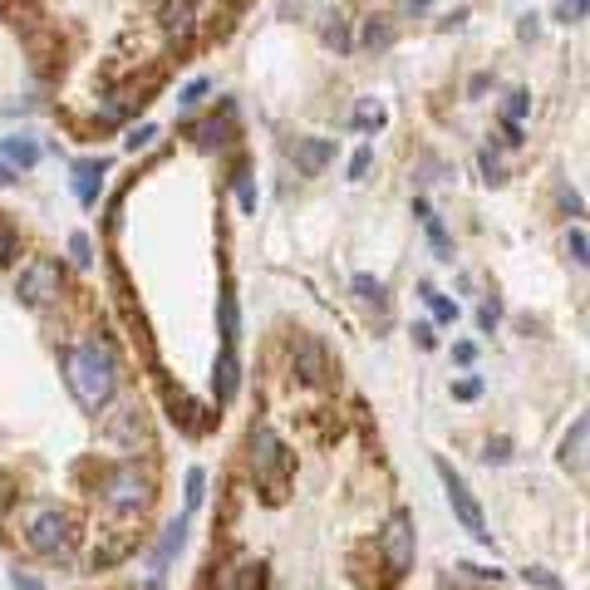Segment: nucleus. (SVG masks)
Returning <instances> with one entry per match:
<instances>
[{
    "mask_svg": "<svg viewBox=\"0 0 590 590\" xmlns=\"http://www.w3.org/2000/svg\"><path fill=\"white\" fill-rule=\"evenodd\" d=\"M69 256H74V266H79V271H89V266H94V241H89L84 232H74V236H69Z\"/></svg>",
    "mask_w": 590,
    "mask_h": 590,
    "instance_id": "412c9836",
    "label": "nucleus"
},
{
    "mask_svg": "<svg viewBox=\"0 0 590 590\" xmlns=\"http://www.w3.org/2000/svg\"><path fill=\"white\" fill-rule=\"evenodd\" d=\"M522 581H527V586H541V590H561V576H551L546 566H527Z\"/></svg>",
    "mask_w": 590,
    "mask_h": 590,
    "instance_id": "cd10ccee",
    "label": "nucleus"
},
{
    "mask_svg": "<svg viewBox=\"0 0 590 590\" xmlns=\"http://www.w3.org/2000/svg\"><path fill=\"white\" fill-rule=\"evenodd\" d=\"M566 251H571V261H576V266H586V261H590V256H586V251H590V241H586V232H581V227H576V232L566 236Z\"/></svg>",
    "mask_w": 590,
    "mask_h": 590,
    "instance_id": "c756f323",
    "label": "nucleus"
},
{
    "mask_svg": "<svg viewBox=\"0 0 590 590\" xmlns=\"http://www.w3.org/2000/svg\"><path fill=\"white\" fill-rule=\"evenodd\" d=\"M433 468H438V477H443V492H448V502H453V517L463 522V531H472V536H477L482 546H492V531H487V522H482V507L472 502L468 482H463V477L453 472V463H443V458H438Z\"/></svg>",
    "mask_w": 590,
    "mask_h": 590,
    "instance_id": "423d86ee",
    "label": "nucleus"
},
{
    "mask_svg": "<svg viewBox=\"0 0 590 590\" xmlns=\"http://www.w3.org/2000/svg\"><path fill=\"white\" fill-rule=\"evenodd\" d=\"M30 551H40V556H59L64 546H69V517L59 512V507H40L35 517H30Z\"/></svg>",
    "mask_w": 590,
    "mask_h": 590,
    "instance_id": "0eeeda50",
    "label": "nucleus"
},
{
    "mask_svg": "<svg viewBox=\"0 0 590 590\" xmlns=\"http://www.w3.org/2000/svg\"><path fill=\"white\" fill-rule=\"evenodd\" d=\"M291 158H295V168H300L305 177H315L330 158H335V143H330V138H295Z\"/></svg>",
    "mask_w": 590,
    "mask_h": 590,
    "instance_id": "1a4fd4ad",
    "label": "nucleus"
},
{
    "mask_svg": "<svg viewBox=\"0 0 590 590\" xmlns=\"http://www.w3.org/2000/svg\"><path fill=\"white\" fill-rule=\"evenodd\" d=\"M10 586H15V590H45L35 576H25V571H15V576H10Z\"/></svg>",
    "mask_w": 590,
    "mask_h": 590,
    "instance_id": "e433bc0d",
    "label": "nucleus"
},
{
    "mask_svg": "<svg viewBox=\"0 0 590 590\" xmlns=\"http://www.w3.org/2000/svg\"><path fill=\"white\" fill-rule=\"evenodd\" d=\"M369 163H374V148H359V153H354V163H350V177H354V182L369 173Z\"/></svg>",
    "mask_w": 590,
    "mask_h": 590,
    "instance_id": "72a5a7b5",
    "label": "nucleus"
},
{
    "mask_svg": "<svg viewBox=\"0 0 590 590\" xmlns=\"http://www.w3.org/2000/svg\"><path fill=\"white\" fill-rule=\"evenodd\" d=\"M379 556L389 566V576H409L413 556H418V536H413V517L409 512H394L384 531H379Z\"/></svg>",
    "mask_w": 590,
    "mask_h": 590,
    "instance_id": "39448f33",
    "label": "nucleus"
},
{
    "mask_svg": "<svg viewBox=\"0 0 590 590\" xmlns=\"http://www.w3.org/2000/svg\"><path fill=\"white\" fill-rule=\"evenodd\" d=\"M217 310H222V345H236V340H241V310H236V295L222 291Z\"/></svg>",
    "mask_w": 590,
    "mask_h": 590,
    "instance_id": "dca6fc26",
    "label": "nucleus"
},
{
    "mask_svg": "<svg viewBox=\"0 0 590 590\" xmlns=\"http://www.w3.org/2000/svg\"><path fill=\"white\" fill-rule=\"evenodd\" d=\"M423 300L433 305V320H438V325H453V320H458V305H453L448 295H438L433 286H423Z\"/></svg>",
    "mask_w": 590,
    "mask_h": 590,
    "instance_id": "6ab92c4d",
    "label": "nucleus"
},
{
    "mask_svg": "<svg viewBox=\"0 0 590 590\" xmlns=\"http://www.w3.org/2000/svg\"><path fill=\"white\" fill-rule=\"evenodd\" d=\"M291 364L305 384H325V374H330V354H325V345H320L315 335H295Z\"/></svg>",
    "mask_w": 590,
    "mask_h": 590,
    "instance_id": "6e6552de",
    "label": "nucleus"
},
{
    "mask_svg": "<svg viewBox=\"0 0 590 590\" xmlns=\"http://www.w3.org/2000/svg\"><path fill=\"white\" fill-rule=\"evenodd\" d=\"M15 295H20V305H30V310L55 305L59 295H64V266H59L55 256H35V261H25L20 276H15Z\"/></svg>",
    "mask_w": 590,
    "mask_h": 590,
    "instance_id": "7ed1b4c3",
    "label": "nucleus"
},
{
    "mask_svg": "<svg viewBox=\"0 0 590 590\" xmlns=\"http://www.w3.org/2000/svg\"><path fill=\"white\" fill-rule=\"evenodd\" d=\"M5 163H15V168L30 173V168L40 163V143H35L30 133H10V138H5Z\"/></svg>",
    "mask_w": 590,
    "mask_h": 590,
    "instance_id": "4468645a",
    "label": "nucleus"
},
{
    "mask_svg": "<svg viewBox=\"0 0 590 590\" xmlns=\"http://www.w3.org/2000/svg\"><path fill=\"white\" fill-rule=\"evenodd\" d=\"M527 109H531V99L522 94V89H512V94H507V104H502V118H507V123H522V114H527Z\"/></svg>",
    "mask_w": 590,
    "mask_h": 590,
    "instance_id": "bb28decb",
    "label": "nucleus"
},
{
    "mask_svg": "<svg viewBox=\"0 0 590 590\" xmlns=\"http://www.w3.org/2000/svg\"><path fill=\"white\" fill-rule=\"evenodd\" d=\"M384 104H379V99H364V104H359V114H354V128H384Z\"/></svg>",
    "mask_w": 590,
    "mask_h": 590,
    "instance_id": "4be33fe9",
    "label": "nucleus"
},
{
    "mask_svg": "<svg viewBox=\"0 0 590 590\" xmlns=\"http://www.w3.org/2000/svg\"><path fill=\"white\" fill-rule=\"evenodd\" d=\"M453 359H458V364H472V359H477V345H453Z\"/></svg>",
    "mask_w": 590,
    "mask_h": 590,
    "instance_id": "4c0bfd02",
    "label": "nucleus"
},
{
    "mask_svg": "<svg viewBox=\"0 0 590 590\" xmlns=\"http://www.w3.org/2000/svg\"><path fill=\"white\" fill-rule=\"evenodd\" d=\"M364 45H369V50H389V45H394V25H389L384 15H369V20H364Z\"/></svg>",
    "mask_w": 590,
    "mask_h": 590,
    "instance_id": "a211bd4d",
    "label": "nucleus"
},
{
    "mask_svg": "<svg viewBox=\"0 0 590 590\" xmlns=\"http://www.w3.org/2000/svg\"><path fill=\"white\" fill-rule=\"evenodd\" d=\"M236 202H241L246 217H256V182H251V173H236Z\"/></svg>",
    "mask_w": 590,
    "mask_h": 590,
    "instance_id": "393cba45",
    "label": "nucleus"
},
{
    "mask_svg": "<svg viewBox=\"0 0 590 590\" xmlns=\"http://www.w3.org/2000/svg\"><path fill=\"white\" fill-rule=\"evenodd\" d=\"M453 394H458V399H477L482 384H477V379H463V384H453Z\"/></svg>",
    "mask_w": 590,
    "mask_h": 590,
    "instance_id": "c9c22d12",
    "label": "nucleus"
},
{
    "mask_svg": "<svg viewBox=\"0 0 590 590\" xmlns=\"http://www.w3.org/2000/svg\"><path fill=\"white\" fill-rule=\"evenodd\" d=\"M413 212H418V222H423V232H428V241H433V251H438V261H453V241H448V232H443V222H438V212L418 197L413 202Z\"/></svg>",
    "mask_w": 590,
    "mask_h": 590,
    "instance_id": "ddd939ff",
    "label": "nucleus"
},
{
    "mask_svg": "<svg viewBox=\"0 0 590 590\" xmlns=\"http://www.w3.org/2000/svg\"><path fill=\"white\" fill-rule=\"evenodd\" d=\"M5 182H15V173H10V163H0V187H5Z\"/></svg>",
    "mask_w": 590,
    "mask_h": 590,
    "instance_id": "58836bf2",
    "label": "nucleus"
},
{
    "mask_svg": "<svg viewBox=\"0 0 590 590\" xmlns=\"http://www.w3.org/2000/svg\"><path fill=\"white\" fill-rule=\"evenodd\" d=\"M413 340H418V350H433L438 345V335H433V325L423 320V325H413Z\"/></svg>",
    "mask_w": 590,
    "mask_h": 590,
    "instance_id": "f704fd0d",
    "label": "nucleus"
},
{
    "mask_svg": "<svg viewBox=\"0 0 590 590\" xmlns=\"http://www.w3.org/2000/svg\"><path fill=\"white\" fill-rule=\"evenodd\" d=\"M64 384L84 413L109 409L118 389V354L109 340H79L64 350Z\"/></svg>",
    "mask_w": 590,
    "mask_h": 590,
    "instance_id": "f257e3e1",
    "label": "nucleus"
},
{
    "mask_svg": "<svg viewBox=\"0 0 590 590\" xmlns=\"http://www.w3.org/2000/svg\"><path fill=\"white\" fill-rule=\"evenodd\" d=\"M207 89H212V84H207V79H192V84H187V89H182V94H177V104H182V109H197V104H202V99H207Z\"/></svg>",
    "mask_w": 590,
    "mask_h": 590,
    "instance_id": "c85d7f7f",
    "label": "nucleus"
},
{
    "mask_svg": "<svg viewBox=\"0 0 590 590\" xmlns=\"http://www.w3.org/2000/svg\"><path fill=\"white\" fill-rule=\"evenodd\" d=\"M202 497H207V472L192 468V472H187V512H197V507H202Z\"/></svg>",
    "mask_w": 590,
    "mask_h": 590,
    "instance_id": "b1692460",
    "label": "nucleus"
},
{
    "mask_svg": "<svg viewBox=\"0 0 590 590\" xmlns=\"http://www.w3.org/2000/svg\"><path fill=\"white\" fill-rule=\"evenodd\" d=\"M477 168H482V182H492V187H502V182H507V168H502V158H497L492 148H482V153H477Z\"/></svg>",
    "mask_w": 590,
    "mask_h": 590,
    "instance_id": "aec40b11",
    "label": "nucleus"
},
{
    "mask_svg": "<svg viewBox=\"0 0 590 590\" xmlns=\"http://www.w3.org/2000/svg\"><path fill=\"white\" fill-rule=\"evenodd\" d=\"M497 320H502V305H497V300H482V310H477V325H482V330H497Z\"/></svg>",
    "mask_w": 590,
    "mask_h": 590,
    "instance_id": "7c9ffc66",
    "label": "nucleus"
},
{
    "mask_svg": "<svg viewBox=\"0 0 590 590\" xmlns=\"http://www.w3.org/2000/svg\"><path fill=\"white\" fill-rule=\"evenodd\" d=\"M354 295H359L369 310H379V320H389V295H384V281H374V276H354Z\"/></svg>",
    "mask_w": 590,
    "mask_h": 590,
    "instance_id": "2eb2a0df",
    "label": "nucleus"
},
{
    "mask_svg": "<svg viewBox=\"0 0 590 590\" xmlns=\"http://www.w3.org/2000/svg\"><path fill=\"white\" fill-rule=\"evenodd\" d=\"M153 138H158V128H153V123H138V128L123 138V148H128V153H138V148H153Z\"/></svg>",
    "mask_w": 590,
    "mask_h": 590,
    "instance_id": "a878e982",
    "label": "nucleus"
},
{
    "mask_svg": "<svg viewBox=\"0 0 590 590\" xmlns=\"http://www.w3.org/2000/svg\"><path fill=\"white\" fill-rule=\"evenodd\" d=\"M15 251H20V227L0 217V261H15Z\"/></svg>",
    "mask_w": 590,
    "mask_h": 590,
    "instance_id": "5701e85b",
    "label": "nucleus"
},
{
    "mask_svg": "<svg viewBox=\"0 0 590 590\" xmlns=\"http://www.w3.org/2000/svg\"><path fill=\"white\" fill-rule=\"evenodd\" d=\"M182 541H187V522L177 517L173 527L163 531V541H158V551H153V561H158V566H168V561H173L177 551H182Z\"/></svg>",
    "mask_w": 590,
    "mask_h": 590,
    "instance_id": "f3484780",
    "label": "nucleus"
},
{
    "mask_svg": "<svg viewBox=\"0 0 590 590\" xmlns=\"http://www.w3.org/2000/svg\"><path fill=\"white\" fill-rule=\"evenodd\" d=\"M586 443H590V423L586 418H576L571 433H566V443H561V463L576 472L581 482H586Z\"/></svg>",
    "mask_w": 590,
    "mask_h": 590,
    "instance_id": "f8f14e48",
    "label": "nucleus"
},
{
    "mask_svg": "<svg viewBox=\"0 0 590 590\" xmlns=\"http://www.w3.org/2000/svg\"><path fill=\"white\" fill-rule=\"evenodd\" d=\"M251 472L261 487H271V497H281L286 477H291V448L276 438L271 423H256L251 428Z\"/></svg>",
    "mask_w": 590,
    "mask_h": 590,
    "instance_id": "f03ea898",
    "label": "nucleus"
},
{
    "mask_svg": "<svg viewBox=\"0 0 590 590\" xmlns=\"http://www.w3.org/2000/svg\"><path fill=\"white\" fill-rule=\"evenodd\" d=\"M409 10L418 15V10H428V0H409Z\"/></svg>",
    "mask_w": 590,
    "mask_h": 590,
    "instance_id": "ea45409f",
    "label": "nucleus"
},
{
    "mask_svg": "<svg viewBox=\"0 0 590 590\" xmlns=\"http://www.w3.org/2000/svg\"><path fill=\"white\" fill-rule=\"evenodd\" d=\"M325 40H330V45H335V50H340V55H345V50H350V30H345V25H340V20H335V25H330V30H325Z\"/></svg>",
    "mask_w": 590,
    "mask_h": 590,
    "instance_id": "473e14b6",
    "label": "nucleus"
},
{
    "mask_svg": "<svg viewBox=\"0 0 590 590\" xmlns=\"http://www.w3.org/2000/svg\"><path fill=\"white\" fill-rule=\"evenodd\" d=\"M148 497H153V482L138 463H118V468L104 472V502L114 512H143Z\"/></svg>",
    "mask_w": 590,
    "mask_h": 590,
    "instance_id": "20e7f679",
    "label": "nucleus"
},
{
    "mask_svg": "<svg viewBox=\"0 0 590 590\" xmlns=\"http://www.w3.org/2000/svg\"><path fill=\"white\" fill-rule=\"evenodd\" d=\"M487 463H512V443L507 438H497V443H487V453H482Z\"/></svg>",
    "mask_w": 590,
    "mask_h": 590,
    "instance_id": "2f4dec72",
    "label": "nucleus"
},
{
    "mask_svg": "<svg viewBox=\"0 0 590 590\" xmlns=\"http://www.w3.org/2000/svg\"><path fill=\"white\" fill-rule=\"evenodd\" d=\"M104 173H109V158H84V163H74V197H79L84 207H94V202H99Z\"/></svg>",
    "mask_w": 590,
    "mask_h": 590,
    "instance_id": "9d476101",
    "label": "nucleus"
},
{
    "mask_svg": "<svg viewBox=\"0 0 590 590\" xmlns=\"http://www.w3.org/2000/svg\"><path fill=\"white\" fill-rule=\"evenodd\" d=\"M212 389H217V404H232L236 389H241V364H236V345H222L217 354V374H212Z\"/></svg>",
    "mask_w": 590,
    "mask_h": 590,
    "instance_id": "9b49d317",
    "label": "nucleus"
}]
</instances>
